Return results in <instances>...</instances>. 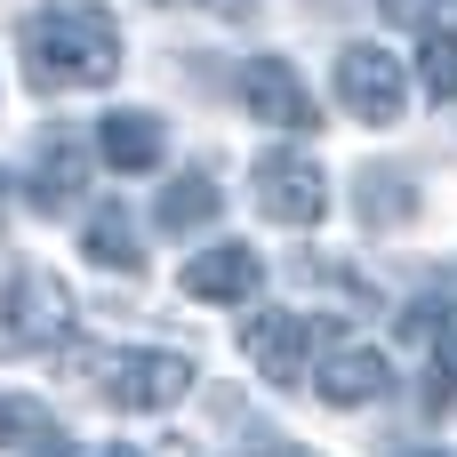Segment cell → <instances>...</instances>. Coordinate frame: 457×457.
Segmentation results:
<instances>
[{"label": "cell", "instance_id": "cell-15", "mask_svg": "<svg viewBox=\"0 0 457 457\" xmlns=\"http://www.w3.org/2000/svg\"><path fill=\"white\" fill-rule=\"evenodd\" d=\"M361 217H370V225H394V217H410V185H402L394 169H370V177H361Z\"/></svg>", "mask_w": 457, "mask_h": 457}, {"label": "cell", "instance_id": "cell-14", "mask_svg": "<svg viewBox=\"0 0 457 457\" xmlns=\"http://www.w3.org/2000/svg\"><path fill=\"white\" fill-rule=\"evenodd\" d=\"M418 80H426V96H457V32H426L418 40Z\"/></svg>", "mask_w": 457, "mask_h": 457}, {"label": "cell", "instance_id": "cell-5", "mask_svg": "<svg viewBox=\"0 0 457 457\" xmlns=\"http://www.w3.org/2000/svg\"><path fill=\"white\" fill-rule=\"evenodd\" d=\"M257 209L273 225H321L329 217V177L305 153H257Z\"/></svg>", "mask_w": 457, "mask_h": 457}, {"label": "cell", "instance_id": "cell-18", "mask_svg": "<svg viewBox=\"0 0 457 457\" xmlns=\"http://www.w3.org/2000/svg\"><path fill=\"white\" fill-rule=\"evenodd\" d=\"M40 457H64V434H56V426L40 434Z\"/></svg>", "mask_w": 457, "mask_h": 457}, {"label": "cell", "instance_id": "cell-12", "mask_svg": "<svg viewBox=\"0 0 457 457\" xmlns=\"http://www.w3.org/2000/svg\"><path fill=\"white\" fill-rule=\"evenodd\" d=\"M217 217V177L209 169H185L169 193H161V225L169 233H193V225H209Z\"/></svg>", "mask_w": 457, "mask_h": 457}, {"label": "cell", "instance_id": "cell-2", "mask_svg": "<svg viewBox=\"0 0 457 457\" xmlns=\"http://www.w3.org/2000/svg\"><path fill=\"white\" fill-rule=\"evenodd\" d=\"M80 378L112 402V410H177L185 394H193V361L185 353H161V345H137V353H112V345H96V353H80Z\"/></svg>", "mask_w": 457, "mask_h": 457}, {"label": "cell", "instance_id": "cell-13", "mask_svg": "<svg viewBox=\"0 0 457 457\" xmlns=\"http://www.w3.org/2000/svg\"><path fill=\"white\" fill-rule=\"evenodd\" d=\"M88 257L112 265V273H137V265H145V249H137V233H129L120 209H96V217H88Z\"/></svg>", "mask_w": 457, "mask_h": 457}, {"label": "cell", "instance_id": "cell-1", "mask_svg": "<svg viewBox=\"0 0 457 457\" xmlns=\"http://www.w3.org/2000/svg\"><path fill=\"white\" fill-rule=\"evenodd\" d=\"M24 72L32 88H96L120 72V24L96 0H48L24 24Z\"/></svg>", "mask_w": 457, "mask_h": 457}, {"label": "cell", "instance_id": "cell-6", "mask_svg": "<svg viewBox=\"0 0 457 457\" xmlns=\"http://www.w3.org/2000/svg\"><path fill=\"white\" fill-rule=\"evenodd\" d=\"M0 337L8 345H64L72 337V297H64V281L56 273H16L8 289H0Z\"/></svg>", "mask_w": 457, "mask_h": 457}, {"label": "cell", "instance_id": "cell-16", "mask_svg": "<svg viewBox=\"0 0 457 457\" xmlns=\"http://www.w3.org/2000/svg\"><path fill=\"white\" fill-rule=\"evenodd\" d=\"M32 434H48V418H40V402H24V394H0V450H16V442H32Z\"/></svg>", "mask_w": 457, "mask_h": 457}, {"label": "cell", "instance_id": "cell-19", "mask_svg": "<svg viewBox=\"0 0 457 457\" xmlns=\"http://www.w3.org/2000/svg\"><path fill=\"white\" fill-rule=\"evenodd\" d=\"M249 457H305V450H289V442H265V450H249Z\"/></svg>", "mask_w": 457, "mask_h": 457}, {"label": "cell", "instance_id": "cell-10", "mask_svg": "<svg viewBox=\"0 0 457 457\" xmlns=\"http://www.w3.org/2000/svg\"><path fill=\"white\" fill-rule=\"evenodd\" d=\"M96 161L104 169H120V177H145V169H161V120L153 112H104L96 120Z\"/></svg>", "mask_w": 457, "mask_h": 457}, {"label": "cell", "instance_id": "cell-9", "mask_svg": "<svg viewBox=\"0 0 457 457\" xmlns=\"http://www.w3.org/2000/svg\"><path fill=\"white\" fill-rule=\"evenodd\" d=\"M386 386H394V378H386V353H378V345H329V361L313 370V394H321L329 410H370Z\"/></svg>", "mask_w": 457, "mask_h": 457}, {"label": "cell", "instance_id": "cell-11", "mask_svg": "<svg viewBox=\"0 0 457 457\" xmlns=\"http://www.w3.org/2000/svg\"><path fill=\"white\" fill-rule=\"evenodd\" d=\"M80 177H88L80 145H56V153L32 169V209H40V217H64V209H72V193H80Z\"/></svg>", "mask_w": 457, "mask_h": 457}, {"label": "cell", "instance_id": "cell-3", "mask_svg": "<svg viewBox=\"0 0 457 457\" xmlns=\"http://www.w3.org/2000/svg\"><path fill=\"white\" fill-rule=\"evenodd\" d=\"M337 96L353 104V120L394 129L402 104H410V64H402L394 48H378V40H353V48L337 56Z\"/></svg>", "mask_w": 457, "mask_h": 457}, {"label": "cell", "instance_id": "cell-20", "mask_svg": "<svg viewBox=\"0 0 457 457\" xmlns=\"http://www.w3.org/2000/svg\"><path fill=\"white\" fill-rule=\"evenodd\" d=\"M104 457H145V450H137V442H112V450H104Z\"/></svg>", "mask_w": 457, "mask_h": 457}, {"label": "cell", "instance_id": "cell-17", "mask_svg": "<svg viewBox=\"0 0 457 457\" xmlns=\"http://www.w3.org/2000/svg\"><path fill=\"white\" fill-rule=\"evenodd\" d=\"M378 8H386L394 24H434V8H442V0H378Z\"/></svg>", "mask_w": 457, "mask_h": 457}, {"label": "cell", "instance_id": "cell-4", "mask_svg": "<svg viewBox=\"0 0 457 457\" xmlns=\"http://www.w3.org/2000/svg\"><path fill=\"white\" fill-rule=\"evenodd\" d=\"M241 104H249V120L289 129V137L321 129V104H313V88L297 80L289 56H249V64H241Z\"/></svg>", "mask_w": 457, "mask_h": 457}, {"label": "cell", "instance_id": "cell-7", "mask_svg": "<svg viewBox=\"0 0 457 457\" xmlns=\"http://www.w3.org/2000/svg\"><path fill=\"white\" fill-rule=\"evenodd\" d=\"M257 281H265V257L249 241H217L185 265V297H201V305H249Z\"/></svg>", "mask_w": 457, "mask_h": 457}, {"label": "cell", "instance_id": "cell-21", "mask_svg": "<svg viewBox=\"0 0 457 457\" xmlns=\"http://www.w3.org/2000/svg\"><path fill=\"white\" fill-rule=\"evenodd\" d=\"M209 8H225V16H241V8H249V0H209Z\"/></svg>", "mask_w": 457, "mask_h": 457}, {"label": "cell", "instance_id": "cell-8", "mask_svg": "<svg viewBox=\"0 0 457 457\" xmlns=\"http://www.w3.org/2000/svg\"><path fill=\"white\" fill-rule=\"evenodd\" d=\"M241 345H249L257 378H273V386H297V378H305V353H313V321H305V313H249Z\"/></svg>", "mask_w": 457, "mask_h": 457}, {"label": "cell", "instance_id": "cell-22", "mask_svg": "<svg viewBox=\"0 0 457 457\" xmlns=\"http://www.w3.org/2000/svg\"><path fill=\"white\" fill-rule=\"evenodd\" d=\"M418 457H434V450H418Z\"/></svg>", "mask_w": 457, "mask_h": 457}]
</instances>
